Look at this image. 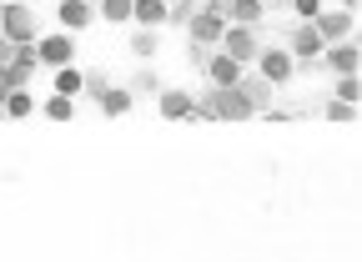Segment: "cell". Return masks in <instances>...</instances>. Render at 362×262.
<instances>
[{"label": "cell", "mask_w": 362, "mask_h": 262, "mask_svg": "<svg viewBox=\"0 0 362 262\" xmlns=\"http://www.w3.org/2000/svg\"><path fill=\"white\" fill-rule=\"evenodd\" d=\"M211 11L226 25H257L262 21V0H211Z\"/></svg>", "instance_id": "cell-6"}, {"label": "cell", "mask_w": 362, "mask_h": 262, "mask_svg": "<svg viewBox=\"0 0 362 262\" xmlns=\"http://www.w3.org/2000/svg\"><path fill=\"white\" fill-rule=\"evenodd\" d=\"M206 81L216 86V91H232V86L242 81V66L226 56V51H211V56H206Z\"/></svg>", "instance_id": "cell-7"}, {"label": "cell", "mask_w": 362, "mask_h": 262, "mask_svg": "<svg viewBox=\"0 0 362 262\" xmlns=\"http://www.w3.org/2000/svg\"><path fill=\"white\" fill-rule=\"evenodd\" d=\"M131 51H136V56H151V51H156V30H141V35L131 40Z\"/></svg>", "instance_id": "cell-24"}, {"label": "cell", "mask_w": 362, "mask_h": 262, "mask_svg": "<svg viewBox=\"0 0 362 262\" xmlns=\"http://www.w3.org/2000/svg\"><path fill=\"white\" fill-rule=\"evenodd\" d=\"M287 6H292V11H297L302 21H317V11H327L322 0H287Z\"/></svg>", "instance_id": "cell-23"}, {"label": "cell", "mask_w": 362, "mask_h": 262, "mask_svg": "<svg viewBox=\"0 0 362 262\" xmlns=\"http://www.w3.org/2000/svg\"><path fill=\"white\" fill-rule=\"evenodd\" d=\"M0 40H11V46H30L35 40V16L21 6V0H6V6H0Z\"/></svg>", "instance_id": "cell-1"}, {"label": "cell", "mask_w": 362, "mask_h": 262, "mask_svg": "<svg viewBox=\"0 0 362 262\" xmlns=\"http://www.w3.org/2000/svg\"><path fill=\"white\" fill-rule=\"evenodd\" d=\"M71 116H76L71 96H51V101H45V121H71Z\"/></svg>", "instance_id": "cell-21"}, {"label": "cell", "mask_w": 362, "mask_h": 262, "mask_svg": "<svg viewBox=\"0 0 362 262\" xmlns=\"http://www.w3.org/2000/svg\"><path fill=\"white\" fill-rule=\"evenodd\" d=\"M237 91H242V101H247L252 111H262V106H267V96H272V86H267L262 76H247V71H242V81H237Z\"/></svg>", "instance_id": "cell-15"}, {"label": "cell", "mask_w": 362, "mask_h": 262, "mask_svg": "<svg viewBox=\"0 0 362 262\" xmlns=\"http://www.w3.org/2000/svg\"><path fill=\"white\" fill-rule=\"evenodd\" d=\"M81 91H86V76H81L76 66H61V71H56V96H71V101H76Z\"/></svg>", "instance_id": "cell-16"}, {"label": "cell", "mask_w": 362, "mask_h": 262, "mask_svg": "<svg viewBox=\"0 0 362 262\" xmlns=\"http://www.w3.org/2000/svg\"><path fill=\"white\" fill-rule=\"evenodd\" d=\"M327 121L347 126V121H357V106H347V101H332V106H327Z\"/></svg>", "instance_id": "cell-22"}, {"label": "cell", "mask_w": 362, "mask_h": 262, "mask_svg": "<svg viewBox=\"0 0 362 262\" xmlns=\"http://www.w3.org/2000/svg\"><path fill=\"white\" fill-rule=\"evenodd\" d=\"M287 51H292V61H317L327 46H322V35L312 30V21H302V25L292 30V40H287Z\"/></svg>", "instance_id": "cell-8"}, {"label": "cell", "mask_w": 362, "mask_h": 262, "mask_svg": "<svg viewBox=\"0 0 362 262\" xmlns=\"http://www.w3.org/2000/svg\"><path fill=\"white\" fill-rule=\"evenodd\" d=\"M352 25H357V16H352V11H317V21H312V30L322 35V46L352 40Z\"/></svg>", "instance_id": "cell-4"}, {"label": "cell", "mask_w": 362, "mask_h": 262, "mask_svg": "<svg viewBox=\"0 0 362 262\" xmlns=\"http://www.w3.org/2000/svg\"><path fill=\"white\" fill-rule=\"evenodd\" d=\"M96 16L111 25H131V0H96Z\"/></svg>", "instance_id": "cell-18"}, {"label": "cell", "mask_w": 362, "mask_h": 262, "mask_svg": "<svg viewBox=\"0 0 362 262\" xmlns=\"http://www.w3.org/2000/svg\"><path fill=\"white\" fill-rule=\"evenodd\" d=\"M257 66H262V81H267V86H282V81H292V71H297V61H292L287 46H262V51H257Z\"/></svg>", "instance_id": "cell-3"}, {"label": "cell", "mask_w": 362, "mask_h": 262, "mask_svg": "<svg viewBox=\"0 0 362 262\" xmlns=\"http://www.w3.org/2000/svg\"><path fill=\"white\" fill-rule=\"evenodd\" d=\"M206 116H252V106L242 101V91H237V86H232V91H216V86H211V101H206Z\"/></svg>", "instance_id": "cell-11"}, {"label": "cell", "mask_w": 362, "mask_h": 262, "mask_svg": "<svg viewBox=\"0 0 362 262\" xmlns=\"http://www.w3.org/2000/svg\"><path fill=\"white\" fill-rule=\"evenodd\" d=\"M56 16H61V30L76 35V30H86L90 21H96V6H86V0H61Z\"/></svg>", "instance_id": "cell-10"}, {"label": "cell", "mask_w": 362, "mask_h": 262, "mask_svg": "<svg viewBox=\"0 0 362 262\" xmlns=\"http://www.w3.org/2000/svg\"><path fill=\"white\" fill-rule=\"evenodd\" d=\"M322 61H327L337 76H357V71H362V51L352 46V40H337V46H327Z\"/></svg>", "instance_id": "cell-9"}, {"label": "cell", "mask_w": 362, "mask_h": 262, "mask_svg": "<svg viewBox=\"0 0 362 262\" xmlns=\"http://www.w3.org/2000/svg\"><path fill=\"white\" fill-rule=\"evenodd\" d=\"M337 101H347V106L362 101V76H337Z\"/></svg>", "instance_id": "cell-20"}, {"label": "cell", "mask_w": 362, "mask_h": 262, "mask_svg": "<svg viewBox=\"0 0 362 262\" xmlns=\"http://www.w3.org/2000/svg\"><path fill=\"white\" fill-rule=\"evenodd\" d=\"M101 111H106V116H126V111H131V91H116V86H111V91H101Z\"/></svg>", "instance_id": "cell-19"}, {"label": "cell", "mask_w": 362, "mask_h": 262, "mask_svg": "<svg viewBox=\"0 0 362 262\" xmlns=\"http://www.w3.org/2000/svg\"><path fill=\"white\" fill-rule=\"evenodd\" d=\"M156 111H161L166 121H187V116L197 111V101H192L187 91H161V101H156Z\"/></svg>", "instance_id": "cell-14"}, {"label": "cell", "mask_w": 362, "mask_h": 262, "mask_svg": "<svg viewBox=\"0 0 362 262\" xmlns=\"http://www.w3.org/2000/svg\"><path fill=\"white\" fill-rule=\"evenodd\" d=\"M216 51H226L237 66H247V61H257L262 46H257V30H252V25H226L221 40H216Z\"/></svg>", "instance_id": "cell-2"}, {"label": "cell", "mask_w": 362, "mask_h": 262, "mask_svg": "<svg viewBox=\"0 0 362 262\" xmlns=\"http://www.w3.org/2000/svg\"><path fill=\"white\" fill-rule=\"evenodd\" d=\"M221 30H226V21H221L216 11H197V16H192V40H197V46H216Z\"/></svg>", "instance_id": "cell-13"}, {"label": "cell", "mask_w": 362, "mask_h": 262, "mask_svg": "<svg viewBox=\"0 0 362 262\" xmlns=\"http://www.w3.org/2000/svg\"><path fill=\"white\" fill-rule=\"evenodd\" d=\"M30 111H35V96H30V91H6V101H0V116H16V121H21V116H30Z\"/></svg>", "instance_id": "cell-17"}, {"label": "cell", "mask_w": 362, "mask_h": 262, "mask_svg": "<svg viewBox=\"0 0 362 262\" xmlns=\"http://www.w3.org/2000/svg\"><path fill=\"white\" fill-rule=\"evenodd\" d=\"M30 56H35V61H45V66H56V71H61V66H71V56H76V40H71L66 30H56V35H40V40H35V51H30Z\"/></svg>", "instance_id": "cell-5"}, {"label": "cell", "mask_w": 362, "mask_h": 262, "mask_svg": "<svg viewBox=\"0 0 362 262\" xmlns=\"http://www.w3.org/2000/svg\"><path fill=\"white\" fill-rule=\"evenodd\" d=\"M131 21L146 25V30H161L171 21V6H166V0H131Z\"/></svg>", "instance_id": "cell-12"}, {"label": "cell", "mask_w": 362, "mask_h": 262, "mask_svg": "<svg viewBox=\"0 0 362 262\" xmlns=\"http://www.w3.org/2000/svg\"><path fill=\"white\" fill-rule=\"evenodd\" d=\"M86 6H96V0H86Z\"/></svg>", "instance_id": "cell-25"}, {"label": "cell", "mask_w": 362, "mask_h": 262, "mask_svg": "<svg viewBox=\"0 0 362 262\" xmlns=\"http://www.w3.org/2000/svg\"><path fill=\"white\" fill-rule=\"evenodd\" d=\"M0 6H6V0H0Z\"/></svg>", "instance_id": "cell-26"}]
</instances>
